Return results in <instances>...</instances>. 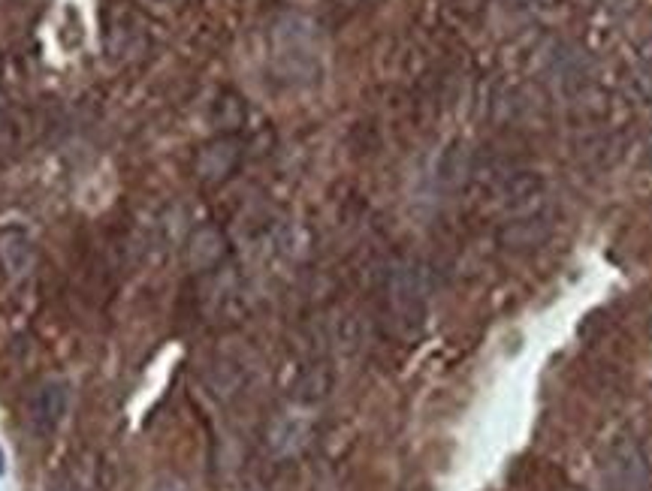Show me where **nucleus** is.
Instances as JSON below:
<instances>
[{
    "mask_svg": "<svg viewBox=\"0 0 652 491\" xmlns=\"http://www.w3.org/2000/svg\"><path fill=\"white\" fill-rule=\"evenodd\" d=\"M547 235H550V220L534 211V214H523V218H516L510 223V227L501 232V241H505L507 247L525 251V247H538Z\"/></svg>",
    "mask_w": 652,
    "mask_h": 491,
    "instance_id": "nucleus-10",
    "label": "nucleus"
},
{
    "mask_svg": "<svg viewBox=\"0 0 652 491\" xmlns=\"http://www.w3.org/2000/svg\"><path fill=\"white\" fill-rule=\"evenodd\" d=\"M311 437H315V425L308 419H302V416H278L266 431V446L278 461H287L302 455L311 446Z\"/></svg>",
    "mask_w": 652,
    "mask_h": 491,
    "instance_id": "nucleus-8",
    "label": "nucleus"
},
{
    "mask_svg": "<svg viewBox=\"0 0 652 491\" xmlns=\"http://www.w3.org/2000/svg\"><path fill=\"white\" fill-rule=\"evenodd\" d=\"M227 253H230L227 232L221 227H214V223H203V227H196L191 235H187L185 265H187V271H194V274H212L221 269Z\"/></svg>",
    "mask_w": 652,
    "mask_h": 491,
    "instance_id": "nucleus-6",
    "label": "nucleus"
},
{
    "mask_svg": "<svg viewBox=\"0 0 652 491\" xmlns=\"http://www.w3.org/2000/svg\"><path fill=\"white\" fill-rule=\"evenodd\" d=\"M649 338H652V317H649Z\"/></svg>",
    "mask_w": 652,
    "mask_h": 491,
    "instance_id": "nucleus-16",
    "label": "nucleus"
},
{
    "mask_svg": "<svg viewBox=\"0 0 652 491\" xmlns=\"http://www.w3.org/2000/svg\"><path fill=\"white\" fill-rule=\"evenodd\" d=\"M275 66L287 79H311L317 70V46L311 24L302 19H287L275 28Z\"/></svg>",
    "mask_w": 652,
    "mask_h": 491,
    "instance_id": "nucleus-2",
    "label": "nucleus"
},
{
    "mask_svg": "<svg viewBox=\"0 0 652 491\" xmlns=\"http://www.w3.org/2000/svg\"><path fill=\"white\" fill-rule=\"evenodd\" d=\"M203 386L214 401H236L239 395L245 392L248 386V374L236 359H227V356H218L203 368Z\"/></svg>",
    "mask_w": 652,
    "mask_h": 491,
    "instance_id": "nucleus-9",
    "label": "nucleus"
},
{
    "mask_svg": "<svg viewBox=\"0 0 652 491\" xmlns=\"http://www.w3.org/2000/svg\"><path fill=\"white\" fill-rule=\"evenodd\" d=\"M6 468H3V452H0V473H3Z\"/></svg>",
    "mask_w": 652,
    "mask_h": 491,
    "instance_id": "nucleus-15",
    "label": "nucleus"
},
{
    "mask_svg": "<svg viewBox=\"0 0 652 491\" xmlns=\"http://www.w3.org/2000/svg\"><path fill=\"white\" fill-rule=\"evenodd\" d=\"M70 407V389L64 380H46L28 398V425L37 437H52L61 428Z\"/></svg>",
    "mask_w": 652,
    "mask_h": 491,
    "instance_id": "nucleus-3",
    "label": "nucleus"
},
{
    "mask_svg": "<svg viewBox=\"0 0 652 491\" xmlns=\"http://www.w3.org/2000/svg\"><path fill=\"white\" fill-rule=\"evenodd\" d=\"M604 479L610 491H646L649 488V461L634 440H622L613 446L604 464Z\"/></svg>",
    "mask_w": 652,
    "mask_h": 491,
    "instance_id": "nucleus-4",
    "label": "nucleus"
},
{
    "mask_svg": "<svg viewBox=\"0 0 652 491\" xmlns=\"http://www.w3.org/2000/svg\"><path fill=\"white\" fill-rule=\"evenodd\" d=\"M333 3H338V6H357V3H362V0H333Z\"/></svg>",
    "mask_w": 652,
    "mask_h": 491,
    "instance_id": "nucleus-14",
    "label": "nucleus"
},
{
    "mask_svg": "<svg viewBox=\"0 0 652 491\" xmlns=\"http://www.w3.org/2000/svg\"><path fill=\"white\" fill-rule=\"evenodd\" d=\"M242 160V148L236 139H214L194 157V175L203 184H224Z\"/></svg>",
    "mask_w": 652,
    "mask_h": 491,
    "instance_id": "nucleus-7",
    "label": "nucleus"
},
{
    "mask_svg": "<svg viewBox=\"0 0 652 491\" xmlns=\"http://www.w3.org/2000/svg\"><path fill=\"white\" fill-rule=\"evenodd\" d=\"M245 109H242V99L236 94H221L218 103H214V121H218L221 130H233L236 124H242Z\"/></svg>",
    "mask_w": 652,
    "mask_h": 491,
    "instance_id": "nucleus-12",
    "label": "nucleus"
},
{
    "mask_svg": "<svg viewBox=\"0 0 652 491\" xmlns=\"http://www.w3.org/2000/svg\"><path fill=\"white\" fill-rule=\"evenodd\" d=\"M386 307L402 335H414L426 317V284L417 262L399 260L386 274Z\"/></svg>",
    "mask_w": 652,
    "mask_h": 491,
    "instance_id": "nucleus-1",
    "label": "nucleus"
},
{
    "mask_svg": "<svg viewBox=\"0 0 652 491\" xmlns=\"http://www.w3.org/2000/svg\"><path fill=\"white\" fill-rule=\"evenodd\" d=\"M148 491H191V485H187L181 476H176V473H167V476H158L151 482V488Z\"/></svg>",
    "mask_w": 652,
    "mask_h": 491,
    "instance_id": "nucleus-13",
    "label": "nucleus"
},
{
    "mask_svg": "<svg viewBox=\"0 0 652 491\" xmlns=\"http://www.w3.org/2000/svg\"><path fill=\"white\" fill-rule=\"evenodd\" d=\"M0 73H3V64H0Z\"/></svg>",
    "mask_w": 652,
    "mask_h": 491,
    "instance_id": "nucleus-17",
    "label": "nucleus"
},
{
    "mask_svg": "<svg viewBox=\"0 0 652 491\" xmlns=\"http://www.w3.org/2000/svg\"><path fill=\"white\" fill-rule=\"evenodd\" d=\"M329 389H333V371H329L326 365H311V368H305L299 374V380H296V395H299V401H305V404L324 401L329 395Z\"/></svg>",
    "mask_w": 652,
    "mask_h": 491,
    "instance_id": "nucleus-11",
    "label": "nucleus"
},
{
    "mask_svg": "<svg viewBox=\"0 0 652 491\" xmlns=\"http://www.w3.org/2000/svg\"><path fill=\"white\" fill-rule=\"evenodd\" d=\"M37 269V244L19 223L0 227V274L12 284L28 280Z\"/></svg>",
    "mask_w": 652,
    "mask_h": 491,
    "instance_id": "nucleus-5",
    "label": "nucleus"
}]
</instances>
